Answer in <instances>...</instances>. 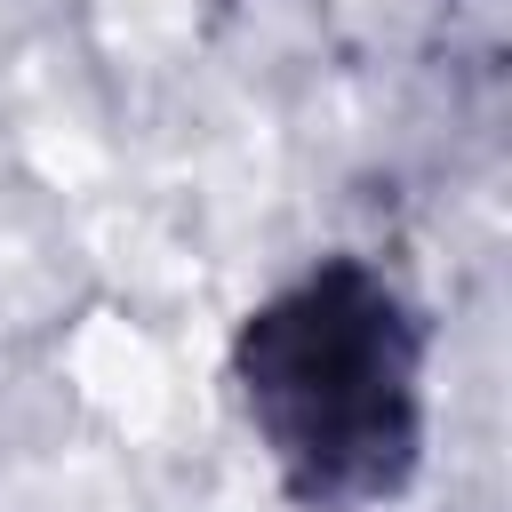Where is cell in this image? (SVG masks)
<instances>
[{"instance_id":"obj_1","label":"cell","mask_w":512,"mask_h":512,"mask_svg":"<svg viewBox=\"0 0 512 512\" xmlns=\"http://www.w3.org/2000/svg\"><path fill=\"white\" fill-rule=\"evenodd\" d=\"M432 336L408 288L336 248L288 272L232 328V392L304 512L392 504L432 440Z\"/></svg>"}]
</instances>
